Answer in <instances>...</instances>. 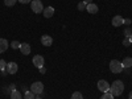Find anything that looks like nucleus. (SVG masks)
I'll list each match as a JSON object with an SVG mask.
<instances>
[{
  "label": "nucleus",
  "mask_w": 132,
  "mask_h": 99,
  "mask_svg": "<svg viewBox=\"0 0 132 99\" xmlns=\"http://www.w3.org/2000/svg\"><path fill=\"white\" fill-rule=\"evenodd\" d=\"M110 93H111L114 96H119V95H122L123 94V91H124V83L122 82V81H114L112 82V85L110 86V90H108Z\"/></svg>",
  "instance_id": "nucleus-1"
},
{
  "label": "nucleus",
  "mask_w": 132,
  "mask_h": 99,
  "mask_svg": "<svg viewBox=\"0 0 132 99\" xmlns=\"http://www.w3.org/2000/svg\"><path fill=\"white\" fill-rule=\"evenodd\" d=\"M110 70L112 73H120L123 71V66H122V62H119L118 60H112L110 62Z\"/></svg>",
  "instance_id": "nucleus-2"
},
{
  "label": "nucleus",
  "mask_w": 132,
  "mask_h": 99,
  "mask_svg": "<svg viewBox=\"0 0 132 99\" xmlns=\"http://www.w3.org/2000/svg\"><path fill=\"white\" fill-rule=\"evenodd\" d=\"M30 91H32L33 94H42V91H44V83L40 82V81H37V82H35V83H32Z\"/></svg>",
  "instance_id": "nucleus-3"
},
{
  "label": "nucleus",
  "mask_w": 132,
  "mask_h": 99,
  "mask_svg": "<svg viewBox=\"0 0 132 99\" xmlns=\"http://www.w3.org/2000/svg\"><path fill=\"white\" fill-rule=\"evenodd\" d=\"M32 11L35 13H41L42 11H44V5H42V3L40 2V0H35V2H32Z\"/></svg>",
  "instance_id": "nucleus-4"
},
{
  "label": "nucleus",
  "mask_w": 132,
  "mask_h": 99,
  "mask_svg": "<svg viewBox=\"0 0 132 99\" xmlns=\"http://www.w3.org/2000/svg\"><path fill=\"white\" fill-rule=\"evenodd\" d=\"M32 62H33V65H35L36 68H38V69H40V68H42V66H44V63H45V60H44V57H42V56L37 54V56L33 57Z\"/></svg>",
  "instance_id": "nucleus-5"
},
{
  "label": "nucleus",
  "mask_w": 132,
  "mask_h": 99,
  "mask_svg": "<svg viewBox=\"0 0 132 99\" xmlns=\"http://www.w3.org/2000/svg\"><path fill=\"white\" fill-rule=\"evenodd\" d=\"M98 90H101L102 93H107V91L110 90V85H108V82L104 81V79H101V81L98 82Z\"/></svg>",
  "instance_id": "nucleus-6"
},
{
  "label": "nucleus",
  "mask_w": 132,
  "mask_h": 99,
  "mask_svg": "<svg viewBox=\"0 0 132 99\" xmlns=\"http://www.w3.org/2000/svg\"><path fill=\"white\" fill-rule=\"evenodd\" d=\"M5 70H7L9 74H16L17 70H19V66H17V63H15V62H8Z\"/></svg>",
  "instance_id": "nucleus-7"
},
{
  "label": "nucleus",
  "mask_w": 132,
  "mask_h": 99,
  "mask_svg": "<svg viewBox=\"0 0 132 99\" xmlns=\"http://www.w3.org/2000/svg\"><path fill=\"white\" fill-rule=\"evenodd\" d=\"M41 44L44 46H52V44H53V38L48 35H44L41 37Z\"/></svg>",
  "instance_id": "nucleus-8"
},
{
  "label": "nucleus",
  "mask_w": 132,
  "mask_h": 99,
  "mask_svg": "<svg viewBox=\"0 0 132 99\" xmlns=\"http://www.w3.org/2000/svg\"><path fill=\"white\" fill-rule=\"evenodd\" d=\"M42 13H44V17H45V19H50V17L54 15V8H53V7H46V8H44Z\"/></svg>",
  "instance_id": "nucleus-9"
},
{
  "label": "nucleus",
  "mask_w": 132,
  "mask_h": 99,
  "mask_svg": "<svg viewBox=\"0 0 132 99\" xmlns=\"http://www.w3.org/2000/svg\"><path fill=\"white\" fill-rule=\"evenodd\" d=\"M123 23H124V19L122 17V16H114L112 17V25L114 27H120V25H123Z\"/></svg>",
  "instance_id": "nucleus-10"
},
{
  "label": "nucleus",
  "mask_w": 132,
  "mask_h": 99,
  "mask_svg": "<svg viewBox=\"0 0 132 99\" xmlns=\"http://www.w3.org/2000/svg\"><path fill=\"white\" fill-rule=\"evenodd\" d=\"M86 9H87V12L89 13H98V5L96 4H94V3H90V4H87V7H86Z\"/></svg>",
  "instance_id": "nucleus-11"
},
{
  "label": "nucleus",
  "mask_w": 132,
  "mask_h": 99,
  "mask_svg": "<svg viewBox=\"0 0 132 99\" xmlns=\"http://www.w3.org/2000/svg\"><path fill=\"white\" fill-rule=\"evenodd\" d=\"M20 50H21V53H23V54H25V56H28V54L30 53V45H29V44H21V45H20Z\"/></svg>",
  "instance_id": "nucleus-12"
},
{
  "label": "nucleus",
  "mask_w": 132,
  "mask_h": 99,
  "mask_svg": "<svg viewBox=\"0 0 132 99\" xmlns=\"http://www.w3.org/2000/svg\"><path fill=\"white\" fill-rule=\"evenodd\" d=\"M122 66H123V69H129V68H132V58H131V57H126V58L122 61Z\"/></svg>",
  "instance_id": "nucleus-13"
},
{
  "label": "nucleus",
  "mask_w": 132,
  "mask_h": 99,
  "mask_svg": "<svg viewBox=\"0 0 132 99\" xmlns=\"http://www.w3.org/2000/svg\"><path fill=\"white\" fill-rule=\"evenodd\" d=\"M8 41L5 40V38H0V53H3V52H5L7 49H8Z\"/></svg>",
  "instance_id": "nucleus-14"
},
{
  "label": "nucleus",
  "mask_w": 132,
  "mask_h": 99,
  "mask_svg": "<svg viewBox=\"0 0 132 99\" xmlns=\"http://www.w3.org/2000/svg\"><path fill=\"white\" fill-rule=\"evenodd\" d=\"M11 99H23V95H21V93L13 90L12 93H11Z\"/></svg>",
  "instance_id": "nucleus-15"
},
{
  "label": "nucleus",
  "mask_w": 132,
  "mask_h": 99,
  "mask_svg": "<svg viewBox=\"0 0 132 99\" xmlns=\"http://www.w3.org/2000/svg\"><path fill=\"white\" fill-rule=\"evenodd\" d=\"M24 99H35V94H33L30 90H29V91H25V94H24Z\"/></svg>",
  "instance_id": "nucleus-16"
},
{
  "label": "nucleus",
  "mask_w": 132,
  "mask_h": 99,
  "mask_svg": "<svg viewBox=\"0 0 132 99\" xmlns=\"http://www.w3.org/2000/svg\"><path fill=\"white\" fill-rule=\"evenodd\" d=\"M101 99H114V95L110 93V91H107V93H104V94L101 96Z\"/></svg>",
  "instance_id": "nucleus-17"
},
{
  "label": "nucleus",
  "mask_w": 132,
  "mask_h": 99,
  "mask_svg": "<svg viewBox=\"0 0 132 99\" xmlns=\"http://www.w3.org/2000/svg\"><path fill=\"white\" fill-rule=\"evenodd\" d=\"M71 99H83V96H82V94L79 91H75V93H73Z\"/></svg>",
  "instance_id": "nucleus-18"
},
{
  "label": "nucleus",
  "mask_w": 132,
  "mask_h": 99,
  "mask_svg": "<svg viewBox=\"0 0 132 99\" xmlns=\"http://www.w3.org/2000/svg\"><path fill=\"white\" fill-rule=\"evenodd\" d=\"M16 2H17V0H4V4L7 7H12V5L16 4Z\"/></svg>",
  "instance_id": "nucleus-19"
},
{
  "label": "nucleus",
  "mask_w": 132,
  "mask_h": 99,
  "mask_svg": "<svg viewBox=\"0 0 132 99\" xmlns=\"http://www.w3.org/2000/svg\"><path fill=\"white\" fill-rule=\"evenodd\" d=\"M124 36H126L127 38H129V37L132 36V29H129V27H128L127 29H124Z\"/></svg>",
  "instance_id": "nucleus-20"
},
{
  "label": "nucleus",
  "mask_w": 132,
  "mask_h": 99,
  "mask_svg": "<svg viewBox=\"0 0 132 99\" xmlns=\"http://www.w3.org/2000/svg\"><path fill=\"white\" fill-rule=\"evenodd\" d=\"M5 68H7V62L4 60H0V71L5 70Z\"/></svg>",
  "instance_id": "nucleus-21"
},
{
  "label": "nucleus",
  "mask_w": 132,
  "mask_h": 99,
  "mask_svg": "<svg viewBox=\"0 0 132 99\" xmlns=\"http://www.w3.org/2000/svg\"><path fill=\"white\" fill-rule=\"evenodd\" d=\"M20 45L21 44L19 41H13L12 44H11V46H12V49H20Z\"/></svg>",
  "instance_id": "nucleus-22"
},
{
  "label": "nucleus",
  "mask_w": 132,
  "mask_h": 99,
  "mask_svg": "<svg viewBox=\"0 0 132 99\" xmlns=\"http://www.w3.org/2000/svg\"><path fill=\"white\" fill-rule=\"evenodd\" d=\"M86 7H87V4H86L85 2H81V3L78 4V9H79V11H83V9H86Z\"/></svg>",
  "instance_id": "nucleus-23"
},
{
  "label": "nucleus",
  "mask_w": 132,
  "mask_h": 99,
  "mask_svg": "<svg viewBox=\"0 0 132 99\" xmlns=\"http://www.w3.org/2000/svg\"><path fill=\"white\" fill-rule=\"evenodd\" d=\"M129 44H132V42H131V40L126 37V40L123 41V45H124V46H129Z\"/></svg>",
  "instance_id": "nucleus-24"
},
{
  "label": "nucleus",
  "mask_w": 132,
  "mask_h": 99,
  "mask_svg": "<svg viewBox=\"0 0 132 99\" xmlns=\"http://www.w3.org/2000/svg\"><path fill=\"white\" fill-rule=\"evenodd\" d=\"M17 2H20L21 4H28V3H32V0H17Z\"/></svg>",
  "instance_id": "nucleus-25"
},
{
  "label": "nucleus",
  "mask_w": 132,
  "mask_h": 99,
  "mask_svg": "<svg viewBox=\"0 0 132 99\" xmlns=\"http://www.w3.org/2000/svg\"><path fill=\"white\" fill-rule=\"evenodd\" d=\"M123 24H126V25L129 27V25H131V19H124V23H123Z\"/></svg>",
  "instance_id": "nucleus-26"
},
{
  "label": "nucleus",
  "mask_w": 132,
  "mask_h": 99,
  "mask_svg": "<svg viewBox=\"0 0 132 99\" xmlns=\"http://www.w3.org/2000/svg\"><path fill=\"white\" fill-rule=\"evenodd\" d=\"M40 73H41V74H45V73H46V70H45V68H44V66H42V68H40Z\"/></svg>",
  "instance_id": "nucleus-27"
},
{
  "label": "nucleus",
  "mask_w": 132,
  "mask_h": 99,
  "mask_svg": "<svg viewBox=\"0 0 132 99\" xmlns=\"http://www.w3.org/2000/svg\"><path fill=\"white\" fill-rule=\"evenodd\" d=\"M83 2H85L86 4H90V3H93V0H83Z\"/></svg>",
  "instance_id": "nucleus-28"
},
{
  "label": "nucleus",
  "mask_w": 132,
  "mask_h": 99,
  "mask_svg": "<svg viewBox=\"0 0 132 99\" xmlns=\"http://www.w3.org/2000/svg\"><path fill=\"white\" fill-rule=\"evenodd\" d=\"M128 99H132V91L129 93V96H128Z\"/></svg>",
  "instance_id": "nucleus-29"
},
{
  "label": "nucleus",
  "mask_w": 132,
  "mask_h": 99,
  "mask_svg": "<svg viewBox=\"0 0 132 99\" xmlns=\"http://www.w3.org/2000/svg\"><path fill=\"white\" fill-rule=\"evenodd\" d=\"M35 99H42V98H40V96H37V98H35Z\"/></svg>",
  "instance_id": "nucleus-30"
},
{
  "label": "nucleus",
  "mask_w": 132,
  "mask_h": 99,
  "mask_svg": "<svg viewBox=\"0 0 132 99\" xmlns=\"http://www.w3.org/2000/svg\"><path fill=\"white\" fill-rule=\"evenodd\" d=\"M129 40H131V42H132V36H131V37H129Z\"/></svg>",
  "instance_id": "nucleus-31"
}]
</instances>
